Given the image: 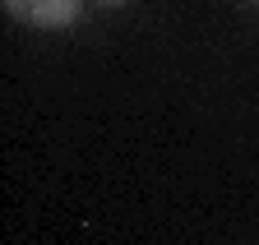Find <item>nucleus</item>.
I'll return each mask as SVG.
<instances>
[{"label": "nucleus", "instance_id": "obj_1", "mask_svg": "<svg viewBox=\"0 0 259 245\" xmlns=\"http://www.w3.org/2000/svg\"><path fill=\"white\" fill-rule=\"evenodd\" d=\"M10 19L28 23V28H42V33H60V28H74L83 0H5Z\"/></svg>", "mask_w": 259, "mask_h": 245}, {"label": "nucleus", "instance_id": "obj_2", "mask_svg": "<svg viewBox=\"0 0 259 245\" xmlns=\"http://www.w3.org/2000/svg\"><path fill=\"white\" fill-rule=\"evenodd\" d=\"M97 5H130V0H97Z\"/></svg>", "mask_w": 259, "mask_h": 245}]
</instances>
